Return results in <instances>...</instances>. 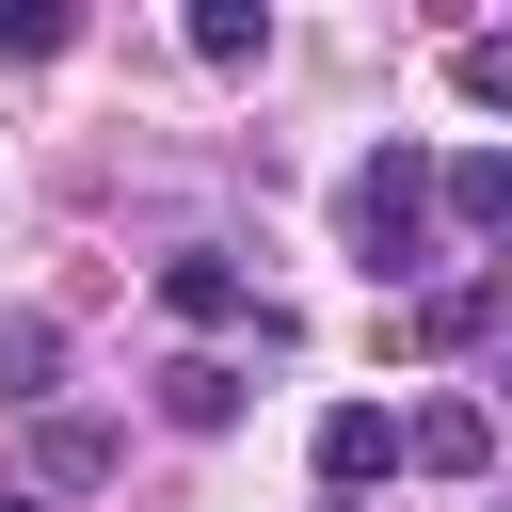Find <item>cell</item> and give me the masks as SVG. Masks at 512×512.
I'll return each instance as SVG.
<instances>
[{"mask_svg": "<svg viewBox=\"0 0 512 512\" xmlns=\"http://www.w3.org/2000/svg\"><path fill=\"white\" fill-rule=\"evenodd\" d=\"M400 464L480 480V464H496V400H416V416H400Z\"/></svg>", "mask_w": 512, "mask_h": 512, "instance_id": "3", "label": "cell"}, {"mask_svg": "<svg viewBox=\"0 0 512 512\" xmlns=\"http://www.w3.org/2000/svg\"><path fill=\"white\" fill-rule=\"evenodd\" d=\"M384 464H400V416H384V400H336V416H320V496H368Z\"/></svg>", "mask_w": 512, "mask_h": 512, "instance_id": "4", "label": "cell"}, {"mask_svg": "<svg viewBox=\"0 0 512 512\" xmlns=\"http://www.w3.org/2000/svg\"><path fill=\"white\" fill-rule=\"evenodd\" d=\"M432 208H448L464 240H512V160H496V144H464V160H432Z\"/></svg>", "mask_w": 512, "mask_h": 512, "instance_id": "5", "label": "cell"}, {"mask_svg": "<svg viewBox=\"0 0 512 512\" xmlns=\"http://www.w3.org/2000/svg\"><path fill=\"white\" fill-rule=\"evenodd\" d=\"M320 512H352V496H320Z\"/></svg>", "mask_w": 512, "mask_h": 512, "instance_id": "13", "label": "cell"}, {"mask_svg": "<svg viewBox=\"0 0 512 512\" xmlns=\"http://www.w3.org/2000/svg\"><path fill=\"white\" fill-rule=\"evenodd\" d=\"M160 320L224 336V320H272V304H256V272H240V256H208V240H192V256H160Z\"/></svg>", "mask_w": 512, "mask_h": 512, "instance_id": "2", "label": "cell"}, {"mask_svg": "<svg viewBox=\"0 0 512 512\" xmlns=\"http://www.w3.org/2000/svg\"><path fill=\"white\" fill-rule=\"evenodd\" d=\"M480 320H496V272H480V288H432V304H416V320H400V336H416V352H464V336H480Z\"/></svg>", "mask_w": 512, "mask_h": 512, "instance_id": "9", "label": "cell"}, {"mask_svg": "<svg viewBox=\"0 0 512 512\" xmlns=\"http://www.w3.org/2000/svg\"><path fill=\"white\" fill-rule=\"evenodd\" d=\"M336 224H352V272L368 288H416L432 272V144H368L352 192H336Z\"/></svg>", "mask_w": 512, "mask_h": 512, "instance_id": "1", "label": "cell"}, {"mask_svg": "<svg viewBox=\"0 0 512 512\" xmlns=\"http://www.w3.org/2000/svg\"><path fill=\"white\" fill-rule=\"evenodd\" d=\"M160 416H176V432H240V368H224V352H176V368H160Z\"/></svg>", "mask_w": 512, "mask_h": 512, "instance_id": "6", "label": "cell"}, {"mask_svg": "<svg viewBox=\"0 0 512 512\" xmlns=\"http://www.w3.org/2000/svg\"><path fill=\"white\" fill-rule=\"evenodd\" d=\"M496 384H512V352H496Z\"/></svg>", "mask_w": 512, "mask_h": 512, "instance_id": "14", "label": "cell"}, {"mask_svg": "<svg viewBox=\"0 0 512 512\" xmlns=\"http://www.w3.org/2000/svg\"><path fill=\"white\" fill-rule=\"evenodd\" d=\"M48 368H64V320H0V400H48Z\"/></svg>", "mask_w": 512, "mask_h": 512, "instance_id": "10", "label": "cell"}, {"mask_svg": "<svg viewBox=\"0 0 512 512\" xmlns=\"http://www.w3.org/2000/svg\"><path fill=\"white\" fill-rule=\"evenodd\" d=\"M64 48H80L64 0H16V16H0V64H64Z\"/></svg>", "mask_w": 512, "mask_h": 512, "instance_id": "11", "label": "cell"}, {"mask_svg": "<svg viewBox=\"0 0 512 512\" xmlns=\"http://www.w3.org/2000/svg\"><path fill=\"white\" fill-rule=\"evenodd\" d=\"M256 48H272L256 0H192V64H256Z\"/></svg>", "mask_w": 512, "mask_h": 512, "instance_id": "8", "label": "cell"}, {"mask_svg": "<svg viewBox=\"0 0 512 512\" xmlns=\"http://www.w3.org/2000/svg\"><path fill=\"white\" fill-rule=\"evenodd\" d=\"M448 80H464L480 112H512V32H464V48H448Z\"/></svg>", "mask_w": 512, "mask_h": 512, "instance_id": "12", "label": "cell"}, {"mask_svg": "<svg viewBox=\"0 0 512 512\" xmlns=\"http://www.w3.org/2000/svg\"><path fill=\"white\" fill-rule=\"evenodd\" d=\"M80 480H112V416H48L32 432V496H80Z\"/></svg>", "mask_w": 512, "mask_h": 512, "instance_id": "7", "label": "cell"}]
</instances>
